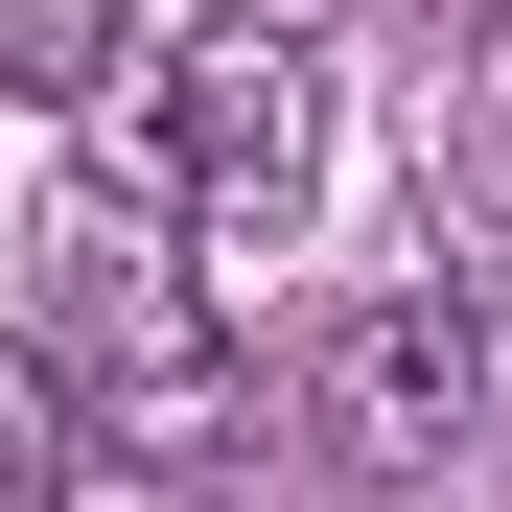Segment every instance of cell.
<instances>
[{"instance_id":"obj_1","label":"cell","mask_w":512,"mask_h":512,"mask_svg":"<svg viewBox=\"0 0 512 512\" xmlns=\"http://www.w3.org/2000/svg\"><path fill=\"white\" fill-rule=\"evenodd\" d=\"M47 350H70V396H94L117 466H210V419H233V326H210L187 210H163L140 163L47 210Z\"/></svg>"},{"instance_id":"obj_2","label":"cell","mask_w":512,"mask_h":512,"mask_svg":"<svg viewBox=\"0 0 512 512\" xmlns=\"http://www.w3.org/2000/svg\"><path fill=\"white\" fill-rule=\"evenodd\" d=\"M117 117H140V187L187 210V233H280V210H303V163H326V70H303L280 0H233V24H187Z\"/></svg>"},{"instance_id":"obj_3","label":"cell","mask_w":512,"mask_h":512,"mask_svg":"<svg viewBox=\"0 0 512 512\" xmlns=\"http://www.w3.org/2000/svg\"><path fill=\"white\" fill-rule=\"evenodd\" d=\"M466 419H489V326H466L443 280H373V303L303 326V443H326V466L396 489V466H443Z\"/></svg>"},{"instance_id":"obj_4","label":"cell","mask_w":512,"mask_h":512,"mask_svg":"<svg viewBox=\"0 0 512 512\" xmlns=\"http://www.w3.org/2000/svg\"><path fill=\"white\" fill-rule=\"evenodd\" d=\"M140 0H0V94H24V117H94V94H140Z\"/></svg>"},{"instance_id":"obj_5","label":"cell","mask_w":512,"mask_h":512,"mask_svg":"<svg viewBox=\"0 0 512 512\" xmlns=\"http://www.w3.org/2000/svg\"><path fill=\"white\" fill-rule=\"evenodd\" d=\"M94 489V396H70V350H0V512H70Z\"/></svg>"},{"instance_id":"obj_6","label":"cell","mask_w":512,"mask_h":512,"mask_svg":"<svg viewBox=\"0 0 512 512\" xmlns=\"http://www.w3.org/2000/svg\"><path fill=\"white\" fill-rule=\"evenodd\" d=\"M443 187H466V210H489V233H512V47H489V70H466V140H443Z\"/></svg>"},{"instance_id":"obj_7","label":"cell","mask_w":512,"mask_h":512,"mask_svg":"<svg viewBox=\"0 0 512 512\" xmlns=\"http://www.w3.org/2000/svg\"><path fill=\"white\" fill-rule=\"evenodd\" d=\"M70 512H210L187 466H94V489H70Z\"/></svg>"},{"instance_id":"obj_8","label":"cell","mask_w":512,"mask_h":512,"mask_svg":"<svg viewBox=\"0 0 512 512\" xmlns=\"http://www.w3.org/2000/svg\"><path fill=\"white\" fill-rule=\"evenodd\" d=\"M280 24H303V0H280Z\"/></svg>"}]
</instances>
